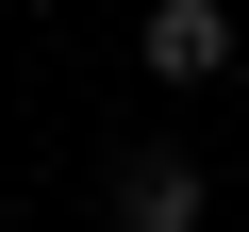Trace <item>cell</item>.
<instances>
[{
    "mask_svg": "<svg viewBox=\"0 0 249 232\" xmlns=\"http://www.w3.org/2000/svg\"><path fill=\"white\" fill-rule=\"evenodd\" d=\"M133 66L150 83H216L232 66V0H150V17H133Z\"/></svg>",
    "mask_w": 249,
    "mask_h": 232,
    "instance_id": "obj_2",
    "label": "cell"
},
{
    "mask_svg": "<svg viewBox=\"0 0 249 232\" xmlns=\"http://www.w3.org/2000/svg\"><path fill=\"white\" fill-rule=\"evenodd\" d=\"M100 199H116V232H199V199H216V182H199V149H116V182H100Z\"/></svg>",
    "mask_w": 249,
    "mask_h": 232,
    "instance_id": "obj_1",
    "label": "cell"
}]
</instances>
